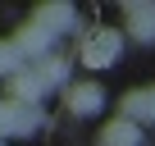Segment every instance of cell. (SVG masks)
Segmentation results:
<instances>
[{"instance_id": "obj_6", "label": "cell", "mask_w": 155, "mask_h": 146, "mask_svg": "<svg viewBox=\"0 0 155 146\" xmlns=\"http://www.w3.org/2000/svg\"><path fill=\"white\" fill-rule=\"evenodd\" d=\"M18 64H23V55L14 50V41L0 46V73H18Z\"/></svg>"}, {"instance_id": "obj_2", "label": "cell", "mask_w": 155, "mask_h": 146, "mask_svg": "<svg viewBox=\"0 0 155 146\" xmlns=\"http://www.w3.org/2000/svg\"><path fill=\"white\" fill-rule=\"evenodd\" d=\"M119 114L128 119V123H155V87H137V91H128L123 96V105H119Z\"/></svg>"}, {"instance_id": "obj_1", "label": "cell", "mask_w": 155, "mask_h": 146, "mask_svg": "<svg viewBox=\"0 0 155 146\" xmlns=\"http://www.w3.org/2000/svg\"><path fill=\"white\" fill-rule=\"evenodd\" d=\"M119 32L114 28H101V32H91V37H82V64H91V68H105V64H114V55H119Z\"/></svg>"}, {"instance_id": "obj_3", "label": "cell", "mask_w": 155, "mask_h": 146, "mask_svg": "<svg viewBox=\"0 0 155 146\" xmlns=\"http://www.w3.org/2000/svg\"><path fill=\"white\" fill-rule=\"evenodd\" d=\"M101 101H105V91H101L96 82L68 87V110H73V114H96V110H101Z\"/></svg>"}, {"instance_id": "obj_4", "label": "cell", "mask_w": 155, "mask_h": 146, "mask_svg": "<svg viewBox=\"0 0 155 146\" xmlns=\"http://www.w3.org/2000/svg\"><path fill=\"white\" fill-rule=\"evenodd\" d=\"M128 28L137 41H155V5H128Z\"/></svg>"}, {"instance_id": "obj_5", "label": "cell", "mask_w": 155, "mask_h": 146, "mask_svg": "<svg viewBox=\"0 0 155 146\" xmlns=\"http://www.w3.org/2000/svg\"><path fill=\"white\" fill-rule=\"evenodd\" d=\"M101 146H141V128H137V123H128V119H119V123H105V132H101Z\"/></svg>"}]
</instances>
